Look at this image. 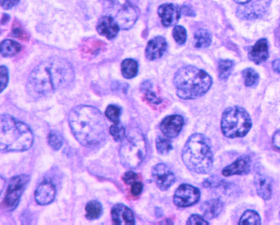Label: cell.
I'll use <instances>...</instances> for the list:
<instances>
[{"mask_svg": "<svg viewBox=\"0 0 280 225\" xmlns=\"http://www.w3.org/2000/svg\"><path fill=\"white\" fill-rule=\"evenodd\" d=\"M74 71L66 59L51 58L42 62L29 76L26 90L31 97H42L73 84Z\"/></svg>", "mask_w": 280, "mask_h": 225, "instance_id": "cell-1", "label": "cell"}, {"mask_svg": "<svg viewBox=\"0 0 280 225\" xmlns=\"http://www.w3.org/2000/svg\"><path fill=\"white\" fill-rule=\"evenodd\" d=\"M68 122L75 138L83 146L93 148L106 139V122L102 113L90 106H78L71 111Z\"/></svg>", "mask_w": 280, "mask_h": 225, "instance_id": "cell-2", "label": "cell"}, {"mask_svg": "<svg viewBox=\"0 0 280 225\" xmlns=\"http://www.w3.org/2000/svg\"><path fill=\"white\" fill-rule=\"evenodd\" d=\"M33 137L31 128L24 122L11 116H1V151L22 152L32 146Z\"/></svg>", "mask_w": 280, "mask_h": 225, "instance_id": "cell-3", "label": "cell"}, {"mask_svg": "<svg viewBox=\"0 0 280 225\" xmlns=\"http://www.w3.org/2000/svg\"><path fill=\"white\" fill-rule=\"evenodd\" d=\"M173 83L180 98L191 100L206 94L212 85V80L205 71L188 66L177 71Z\"/></svg>", "mask_w": 280, "mask_h": 225, "instance_id": "cell-4", "label": "cell"}, {"mask_svg": "<svg viewBox=\"0 0 280 225\" xmlns=\"http://www.w3.org/2000/svg\"><path fill=\"white\" fill-rule=\"evenodd\" d=\"M182 158L191 172L198 174L210 172L213 165V153L207 138L202 134L192 135L183 150Z\"/></svg>", "mask_w": 280, "mask_h": 225, "instance_id": "cell-5", "label": "cell"}, {"mask_svg": "<svg viewBox=\"0 0 280 225\" xmlns=\"http://www.w3.org/2000/svg\"><path fill=\"white\" fill-rule=\"evenodd\" d=\"M147 141L140 129L132 128L126 134L119 148L122 164L128 169H134L145 159Z\"/></svg>", "mask_w": 280, "mask_h": 225, "instance_id": "cell-6", "label": "cell"}, {"mask_svg": "<svg viewBox=\"0 0 280 225\" xmlns=\"http://www.w3.org/2000/svg\"><path fill=\"white\" fill-rule=\"evenodd\" d=\"M252 127L248 113L241 107H230L225 110L222 119V130L225 136L231 139L245 136Z\"/></svg>", "mask_w": 280, "mask_h": 225, "instance_id": "cell-7", "label": "cell"}, {"mask_svg": "<svg viewBox=\"0 0 280 225\" xmlns=\"http://www.w3.org/2000/svg\"><path fill=\"white\" fill-rule=\"evenodd\" d=\"M103 5L105 11L117 22L119 28L128 30L137 21V10L128 0H103Z\"/></svg>", "mask_w": 280, "mask_h": 225, "instance_id": "cell-8", "label": "cell"}, {"mask_svg": "<svg viewBox=\"0 0 280 225\" xmlns=\"http://www.w3.org/2000/svg\"><path fill=\"white\" fill-rule=\"evenodd\" d=\"M29 181L30 176L26 175L14 176L10 180L5 197V205L8 209L13 210L16 208Z\"/></svg>", "mask_w": 280, "mask_h": 225, "instance_id": "cell-9", "label": "cell"}, {"mask_svg": "<svg viewBox=\"0 0 280 225\" xmlns=\"http://www.w3.org/2000/svg\"><path fill=\"white\" fill-rule=\"evenodd\" d=\"M199 197L201 192L198 189L193 185L183 184L176 191L173 197V202L179 208H187L196 203Z\"/></svg>", "mask_w": 280, "mask_h": 225, "instance_id": "cell-10", "label": "cell"}, {"mask_svg": "<svg viewBox=\"0 0 280 225\" xmlns=\"http://www.w3.org/2000/svg\"><path fill=\"white\" fill-rule=\"evenodd\" d=\"M152 177L161 190L166 191L175 181V176L166 164H158L152 169Z\"/></svg>", "mask_w": 280, "mask_h": 225, "instance_id": "cell-11", "label": "cell"}, {"mask_svg": "<svg viewBox=\"0 0 280 225\" xmlns=\"http://www.w3.org/2000/svg\"><path fill=\"white\" fill-rule=\"evenodd\" d=\"M184 126V118L181 116H169L164 118L160 124V129L164 136L169 139L175 138L182 130Z\"/></svg>", "mask_w": 280, "mask_h": 225, "instance_id": "cell-12", "label": "cell"}, {"mask_svg": "<svg viewBox=\"0 0 280 225\" xmlns=\"http://www.w3.org/2000/svg\"><path fill=\"white\" fill-rule=\"evenodd\" d=\"M158 14L164 26H174L180 18L181 10L176 5L167 4L159 7Z\"/></svg>", "mask_w": 280, "mask_h": 225, "instance_id": "cell-13", "label": "cell"}, {"mask_svg": "<svg viewBox=\"0 0 280 225\" xmlns=\"http://www.w3.org/2000/svg\"><path fill=\"white\" fill-rule=\"evenodd\" d=\"M113 222L115 224H135L133 212L123 204H117L111 210Z\"/></svg>", "mask_w": 280, "mask_h": 225, "instance_id": "cell-14", "label": "cell"}, {"mask_svg": "<svg viewBox=\"0 0 280 225\" xmlns=\"http://www.w3.org/2000/svg\"><path fill=\"white\" fill-rule=\"evenodd\" d=\"M55 196H56L55 185L50 181H43L35 190V199L40 205H47L53 202Z\"/></svg>", "mask_w": 280, "mask_h": 225, "instance_id": "cell-15", "label": "cell"}, {"mask_svg": "<svg viewBox=\"0 0 280 225\" xmlns=\"http://www.w3.org/2000/svg\"><path fill=\"white\" fill-rule=\"evenodd\" d=\"M167 50V42L162 36H156L150 41L146 48V57L148 60L160 59Z\"/></svg>", "mask_w": 280, "mask_h": 225, "instance_id": "cell-16", "label": "cell"}, {"mask_svg": "<svg viewBox=\"0 0 280 225\" xmlns=\"http://www.w3.org/2000/svg\"><path fill=\"white\" fill-rule=\"evenodd\" d=\"M119 26L112 17L106 15L102 17L98 21L97 25V31L101 35H104L108 39H113L119 32Z\"/></svg>", "mask_w": 280, "mask_h": 225, "instance_id": "cell-17", "label": "cell"}, {"mask_svg": "<svg viewBox=\"0 0 280 225\" xmlns=\"http://www.w3.org/2000/svg\"><path fill=\"white\" fill-rule=\"evenodd\" d=\"M251 160L248 156L239 158L238 160L226 167L222 174L225 176H234V175H245L250 172Z\"/></svg>", "mask_w": 280, "mask_h": 225, "instance_id": "cell-18", "label": "cell"}, {"mask_svg": "<svg viewBox=\"0 0 280 225\" xmlns=\"http://www.w3.org/2000/svg\"><path fill=\"white\" fill-rule=\"evenodd\" d=\"M255 186L257 194L264 200L270 199L272 196V182L270 179L264 174L257 172L255 176Z\"/></svg>", "mask_w": 280, "mask_h": 225, "instance_id": "cell-19", "label": "cell"}, {"mask_svg": "<svg viewBox=\"0 0 280 225\" xmlns=\"http://www.w3.org/2000/svg\"><path fill=\"white\" fill-rule=\"evenodd\" d=\"M269 58V46L265 39L258 41L249 52V59L256 64L266 61Z\"/></svg>", "mask_w": 280, "mask_h": 225, "instance_id": "cell-20", "label": "cell"}, {"mask_svg": "<svg viewBox=\"0 0 280 225\" xmlns=\"http://www.w3.org/2000/svg\"><path fill=\"white\" fill-rule=\"evenodd\" d=\"M269 1L270 0H257L252 5L242 8L239 11L242 12V14H245V18H249V15H251V19L256 18L264 13V9L269 5Z\"/></svg>", "mask_w": 280, "mask_h": 225, "instance_id": "cell-21", "label": "cell"}, {"mask_svg": "<svg viewBox=\"0 0 280 225\" xmlns=\"http://www.w3.org/2000/svg\"><path fill=\"white\" fill-rule=\"evenodd\" d=\"M223 209V203L219 199H212L205 202L202 206V210L204 212V215L206 218H211L217 217Z\"/></svg>", "mask_w": 280, "mask_h": 225, "instance_id": "cell-22", "label": "cell"}, {"mask_svg": "<svg viewBox=\"0 0 280 225\" xmlns=\"http://www.w3.org/2000/svg\"><path fill=\"white\" fill-rule=\"evenodd\" d=\"M122 73L126 79H132L138 73L137 62L133 59H126L122 62Z\"/></svg>", "mask_w": 280, "mask_h": 225, "instance_id": "cell-23", "label": "cell"}, {"mask_svg": "<svg viewBox=\"0 0 280 225\" xmlns=\"http://www.w3.org/2000/svg\"><path fill=\"white\" fill-rule=\"evenodd\" d=\"M21 50V45L12 40L3 41L1 43V54L4 57L14 56Z\"/></svg>", "mask_w": 280, "mask_h": 225, "instance_id": "cell-24", "label": "cell"}, {"mask_svg": "<svg viewBox=\"0 0 280 225\" xmlns=\"http://www.w3.org/2000/svg\"><path fill=\"white\" fill-rule=\"evenodd\" d=\"M102 205L97 201H91L86 205V218L89 220H93L99 218L102 214Z\"/></svg>", "mask_w": 280, "mask_h": 225, "instance_id": "cell-25", "label": "cell"}, {"mask_svg": "<svg viewBox=\"0 0 280 225\" xmlns=\"http://www.w3.org/2000/svg\"><path fill=\"white\" fill-rule=\"evenodd\" d=\"M194 43L195 47L198 48H204L210 46L211 43V38H210V33L208 32L206 30H198L195 35H194Z\"/></svg>", "mask_w": 280, "mask_h": 225, "instance_id": "cell-26", "label": "cell"}, {"mask_svg": "<svg viewBox=\"0 0 280 225\" xmlns=\"http://www.w3.org/2000/svg\"><path fill=\"white\" fill-rule=\"evenodd\" d=\"M240 224H255L258 225L261 223V219L257 213L252 210L246 211L243 215L242 216L240 221Z\"/></svg>", "mask_w": 280, "mask_h": 225, "instance_id": "cell-27", "label": "cell"}, {"mask_svg": "<svg viewBox=\"0 0 280 225\" xmlns=\"http://www.w3.org/2000/svg\"><path fill=\"white\" fill-rule=\"evenodd\" d=\"M156 149L161 155H167L170 152L173 147L171 144L169 138L159 136L156 141Z\"/></svg>", "mask_w": 280, "mask_h": 225, "instance_id": "cell-28", "label": "cell"}, {"mask_svg": "<svg viewBox=\"0 0 280 225\" xmlns=\"http://www.w3.org/2000/svg\"><path fill=\"white\" fill-rule=\"evenodd\" d=\"M105 45L101 41L93 40L92 39V40L87 41L86 43H84L83 51H84V53L89 54V55L96 54Z\"/></svg>", "mask_w": 280, "mask_h": 225, "instance_id": "cell-29", "label": "cell"}, {"mask_svg": "<svg viewBox=\"0 0 280 225\" xmlns=\"http://www.w3.org/2000/svg\"><path fill=\"white\" fill-rule=\"evenodd\" d=\"M233 62L230 60H221L219 62V75L222 80H227L233 68Z\"/></svg>", "mask_w": 280, "mask_h": 225, "instance_id": "cell-30", "label": "cell"}, {"mask_svg": "<svg viewBox=\"0 0 280 225\" xmlns=\"http://www.w3.org/2000/svg\"><path fill=\"white\" fill-rule=\"evenodd\" d=\"M147 83L148 82L143 83V87H144V88H142L143 91L144 92L145 98L147 99V101H149L150 103L158 105L162 102L161 99L159 98L155 94L154 92L152 91V89H151V85L147 84Z\"/></svg>", "mask_w": 280, "mask_h": 225, "instance_id": "cell-31", "label": "cell"}, {"mask_svg": "<svg viewBox=\"0 0 280 225\" xmlns=\"http://www.w3.org/2000/svg\"><path fill=\"white\" fill-rule=\"evenodd\" d=\"M110 134L112 135L113 139L116 142H122L126 137V129L119 123H114L110 128Z\"/></svg>", "mask_w": 280, "mask_h": 225, "instance_id": "cell-32", "label": "cell"}, {"mask_svg": "<svg viewBox=\"0 0 280 225\" xmlns=\"http://www.w3.org/2000/svg\"><path fill=\"white\" fill-rule=\"evenodd\" d=\"M243 78L245 80V85L247 86H252L257 84L259 79V76L257 74L256 71L253 70L252 68H248L243 72Z\"/></svg>", "mask_w": 280, "mask_h": 225, "instance_id": "cell-33", "label": "cell"}, {"mask_svg": "<svg viewBox=\"0 0 280 225\" xmlns=\"http://www.w3.org/2000/svg\"><path fill=\"white\" fill-rule=\"evenodd\" d=\"M121 113V108L114 105H110L105 110V117L114 123H119Z\"/></svg>", "mask_w": 280, "mask_h": 225, "instance_id": "cell-34", "label": "cell"}, {"mask_svg": "<svg viewBox=\"0 0 280 225\" xmlns=\"http://www.w3.org/2000/svg\"><path fill=\"white\" fill-rule=\"evenodd\" d=\"M48 143L54 150H59L63 146V138L61 134L56 131H52L48 135Z\"/></svg>", "mask_w": 280, "mask_h": 225, "instance_id": "cell-35", "label": "cell"}, {"mask_svg": "<svg viewBox=\"0 0 280 225\" xmlns=\"http://www.w3.org/2000/svg\"><path fill=\"white\" fill-rule=\"evenodd\" d=\"M173 35L176 43L178 44L182 45L186 42V31L183 26H176L175 28L173 29Z\"/></svg>", "mask_w": 280, "mask_h": 225, "instance_id": "cell-36", "label": "cell"}, {"mask_svg": "<svg viewBox=\"0 0 280 225\" xmlns=\"http://www.w3.org/2000/svg\"><path fill=\"white\" fill-rule=\"evenodd\" d=\"M13 35L15 38L21 39V40L28 39L27 34L24 31L23 29L21 28V26H19V23L16 22H14V25H13Z\"/></svg>", "mask_w": 280, "mask_h": 225, "instance_id": "cell-37", "label": "cell"}, {"mask_svg": "<svg viewBox=\"0 0 280 225\" xmlns=\"http://www.w3.org/2000/svg\"><path fill=\"white\" fill-rule=\"evenodd\" d=\"M1 78H0V84H1V92L4 91V89L6 88L9 81V74H8V69L5 66H1Z\"/></svg>", "mask_w": 280, "mask_h": 225, "instance_id": "cell-38", "label": "cell"}, {"mask_svg": "<svg viewBox=\"0 0 280 225\" xmlns=\"http://www.w3.org/2000/svg\"><path fill=\"white\" fill-rule=\"evenodd\" d=\"M138 175L133 172H127L123 176V181L127 185H132L133 183L137 181Z\"/></svg>", "mask_w": 280, "mask_h": 225, "instance_id": "cell-39", "label": "cell"}, {"mask_svg": "<svg viewBox=\"0 0 280 225\" xmlns=\"http://www.w3.org/2000/svg\"><path fill=\"white\" fill-rule=\"evenodd\" d=\"M207 221L205 218L198 215H192L187 222V224H208Z\"/></svg>", "mask_w": 280, "mask_h": 225, "instance_id": "cell-40", "label": "cell"}, {"mask_svg": "<svg viewBox=\"0 0 280 225\" xmlns=\"http://www.w3.org/2000/svg\"><path fill=\"white\" fill-rule=\"evenodd\" d=\"M143 185L141 182H136V181H135V183H133V184L131 185V193H132L134 196L140 195L141 193H142V192H143Z\"/></svg>", "mask_w": 280, "mask_h": 225, "instance_id": "cell-41", "label": "cell"}, {"mask_svg": "<svg viewBox=\"0 0 280 225\" xmlns=\"http://www.w3.org/2000/svg\"><path fill=\"white\" fill-rule=\"evenodd\" d=\"M19 0H1V5L5 10H9L14 5H17Z\"/></svg>", "mask_w": 280, "mask_h": 225, "instance_id": "cell-42", "label": "cell"}, {"mask_svg": "<svg viewBox=\"0 0 280 225\" xmlns=\"http://www.w3.org/2000/svg\"><path fill=\"white\" fill-rule=\"evenodd\" d=\"M273 143L275 148L280 150V131L277 132V133H275L274 135H273Z\"/></svg>", "mask_w": 280, "mask_h": 225, "instance_id": "cell-43", "label": "cell"}, {"mask_svg": "<svg viewBox=\"0 0 280 225\" xmlns=\"http://www.w3.org/2000/svg\"><path fill=\"white\" fill-rule=\"evenodd\" d=\"M273 68L276 73H280V59H276L275 61L273 62Z\"/></svg>", "mask_w": 280, "mask_h": 225, "instance_id": "cell-44", "label": "cell"}, {"mask_svg": "<svg viewBox=\"0 0 280 225\" xmlns=\"http://www.w3.org/2000/svg\"><path fill=\"white\" fill-rule=\"evenodd\" d=\"M235 2L238 3L240 5H243V4H247V3H249L250 1L252 0H234Z\"/></svg>", "mask_w": 280, "mask_h": 225, "instance_id": "cell-45", "label": "cell"}]
</instances>
